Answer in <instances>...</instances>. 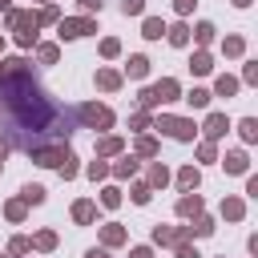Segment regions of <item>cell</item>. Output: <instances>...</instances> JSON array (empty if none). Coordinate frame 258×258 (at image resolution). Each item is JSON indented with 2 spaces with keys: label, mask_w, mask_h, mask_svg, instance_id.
<instances>
[{
  "label": "cell",
  "mask_w": 258,
  "mask_h": 258,
  "mask_svg": "<svg viewBox=\"0 0 258 258\" xmlns=\"http://www.w3.org/2000/svg\"><path fill=\"white\" fill-rule=\"evenodd\" d=\"M8 24L16 28V40H20L24 48L36 40V24H40V20H36L32 12H8Z\"/></svg>",
  "instance_id": "obj_1"
},
{
  "label": "cell",
  "mask_w": 258,
  "mask_h": 258,
  "mask_svg": "<svg viewBox=\"0 0 258 258\" xmlns=\"http://www.w3.org/2000/svg\"><path fill=\"white\" fill-rule=\"evenodd\" d=\"M157 129H165V133L177 137V141H194V133H198L194 121H185V117H165V113L157 117Z\"/></svg>",
  "instance_id": "obj_2"
},
{
  "label": "cell",
  "mask_w": 258,
  "mask_h": 258,
  "mask_svg": "<svg viewBox=\"0 0 258 258\" xmlns=\"http://www.w3.org/2000/svg\"><path fill=\"white\" fill-rule=\"evenodd\" d=\"M28 153H32V161H40V165H56V169L73 157L69 145H36V149H28Z\"/></svg>",
  "instance_id": "obj_3"
},
{
  "label": "cell",
  "mask_w": 258,
  "mask_h": 258,
  "mask_svg": "<svg viewBox=\"0 0 258 258\" xmlns=\"http://www.w3.org/2000/svg\"><path fill=\"white\" fill-rule=\"evenodd\" d=\"M77 117H81L85 125H93V129H109V125H113V113H109L105 105H81Z\"/></svg>",
  "instance_id": "obj_4"
},
{
  "label": "cell",
  "mask_w": 258,
  "mask_h": 258,
  "mask_svg": "<svg viewBox=\"0 0 258 258\" xmlns=\"http://www.w3.org/2000/svg\"><path fill=\"white\" fill-rule=\"evenodd\" d=\"M97 24L89 20V16H81V20H60V40H77V36H89Z\"/></svg>",
  "instance_id": "obj_5"
},
{
  "label": "cell",
  "mask_w": 258,
  "mask_h": 258,
  "mask_svg": "<svg viewBox=\"0 0 258 258\" xmlns=\"http://www.w3.org/2000/svg\"><path fill=\"white\" fill-rule=\"evenodd\" d=\"M202 129H206V141H218V137H222V133H226V129H230V121H226V117H222V113H210V117H206V125H202Z\"/></svg>",
  "instance_id": "obj_6"
},
{
  "label": "cell",
  "mask_w": 258,
  "mask_h": 258,
  "mask_svg": "<svg viewBox=\"0 0 258 258\" xmlns=\"http://www.w3.org/2000/svg\"><path fill=\"white\" fill-rule=\"evenodd\" d=\"M222 165H226V173H246V169H250V157H246L242 149H234V153L222 157Z\"/></svg>",
  "instance_id": "obj_7"
},
{
  "label": "cell",
  "mask_w": 258,
  "mask_h": 258,
  "mask_svg": "<svg viewBox=\"0 0 258 258\" xmlns=\"http://www.w3.org/2000/svg\"><path fill=\"white\" fill-rule=\"evenodd\" d=\"M189 69H194V73H198V77H206V73H210V69H214V60H210V52H206V48H198V52H194V56H189Z\"/></svg>",
  "instance_id": "obj_8"
},
{
  "label": "cell",
  "mask_w": 258,
  "mask_h": 258,
  "mask_svg": "<svg viewBox=\"0 0 258 258\" xmlns=\"http://www.w3.org/2000/svg\"><path fill=\"white\" fill-rule=\"evenodd\" d=\"M198 181H202V173L194 169V165H185V169H177V185L189 194V189H198Z\"/></svg>",
  "instance_id": "obj_9"
},
{
  "label": "cell",
  "mask_w": 258,
  "mask_h": 258,
  "mask_svg": "<svg viewBox=\"0 0 258 258\" xmlns=\"http://www.w3.org/2000/svg\"><path fill=\"white\" fill-rule=\"evenodd\" d=\"M177 214H181V218H194V214H202V198H198V194H185V198L177 202Z\"/></svg>",
  "instance_id": "obj_10"
},
{
  "label": "cell",
  "mask_w": 258,
  "mask_h": 258,
  "mask_svg": "<svg viewBox=\"0 0 258 258\" xmlns=\"http://www.w3.org/2000/svg\"><path fill=\"white\" fill-rule=\"evenodd\" d=\"M141 36H149V40H161V36H165V24H161L157 16H145V24H141Z\"/></svg>",
  "instance_id": "obj_11"
},
{
  "label": "cell",
  "mask_w": 258,
  "mask_h": 258,
  "mask_svg": "<svg viewBox=\"0 0 258 258\" xmlns=\"http://www.w3.org/2000/svg\"><path fill=\"white\" fill-rule=\"evenodd\" d=\"M165 36H169V44H173V48H185V44H189V28H185V24L165 28Z\"/></svg>",
  "instance_id": "obj_12"
},
{
  "label": "cell",
  "mask_w": 258,
  "mask_h": 258,
  "mask_svg": "<svg viewBox=\"0 0 258 258\" xmlns=\"http://www.w3.org/2000/svg\"><path fill=\"white\" fill-rule=\"evenodd\" d=\"M153 93H157V101H177V81H169V77H165V81H157V85H153Z\"/></svg>",
  "instance_id": "obj_13"
},
{
  "label": "cell",
  "mask_w": 258,
  "mask_h": 258,
  "mask_svg": "<svg viewBox=\"0 0 258 258\" xmlns=\"http://www.w3.org/2000/svg\"><path fill=\"white\" fill-rule=\"evenodd\" d=\"M73 218H77L81 226H89V222L97 218V206H93V202H77V206H73Z\"/></svg>",
  "instance_id": "obj_14"
},
{
  "label": "cell",
  "mask_w": 258,
  "mask_h": 258,
  "mask_svg": "<svg viewBox=\"0 0 258 258\" xmlns=\"http://www.w3.org/2000/svg\"><path fill=\"white\" fill-rule=\"evenodd\" d=\"M246 214V206H242V198H226L222 202V218H230V222H238Z\"/></svg>",
  "instance_id": "obj_15"
},
{
  "label": "cell",
  "mask_w": 258,
  "mask_h": 258,
  "mask_svg": "<svg viewBox=\"0 0 258 258\" xmlns=\"http://www.w3.org/2000/svg\"><path fill=\"white\" fill-rule=\"evenodd\" d=\"M125 73H129L133 81H141V77L149 73V60H145V56H129V64H125Z\"/></svg>",
  "instance_id": "obj_16"
},
{
  "label": "cell",
  "mask_w": 258,
  "mask_h": 258,
  "mask_svg": "<svg viewBox=\"0 0 258 258\" xmlns=\"http://www.w3.org/2000/svg\"><path fill=\"white\" fill-rule=\"evenodd\" d=\"M214 93H218V97H234V93H238V81L222 73V77H218V85H214Z\"/></svg>",
  "instance_id": "obj_17"
},
{
  "label": "cell",
  "mask_w": 258,
  "mask_h": 258,
  "mask_svg": "<svg viewBox=\"0 0 258 258\" xmlns=\"http://www.w3.org/2000/svg\"><path fill=\"white\" fill-rule=\"evenodd\" d=\"M101 242H105V246H121V242H125V230H121V226H105V230H101Z\"/></svg>",
  "instance_id": "obj_18"
},
{
  "label": "cell",
  "mask_w": 258,
  "mask_h": 258,
  "mask_svg": "<svg viewBox=\"0 0 258 258\" xmlns=\"http://www.w3.org/2000/svg\"><path fill=\"white\" fill-rule=\"evenodd\" d=\"M242 48H246L242 36H226V40H222V52H226V56H242Z\"/></svg>",
  "instance_id": "obj_19"
},
{
  "label": "cell",
  "mask_w": 258,
  "mask_h": 258,
  "mask_svg": "<svg viewBox=\"0 0 258 258\" xmlns=\"http://www.w3.org/2000/svg\"><path fill=\"white\" fill-rule=\"evenodd\" d=\"M97 85H101V89H117V85H121V73H113V69H101V73H97Z\"/></svg>",
  "instance_id": "obj_20"
},
{
  "label": "cell",
  "mask_w": 258,
  "mask_h": 258,
  "mask_svg": "<svg viewBox=\"0 0 258 258\" xmlns=\"http://www.w3.org/2000/svg\"><path fill=\"white\" fill-rule=\"evenodd\" d=\"M210 97H214V93H210V89H194V93H189V97H185V101H189V105H194V109H206V105H210Z\"/></svg>",
  "instance_id": "obj_21"
},
{
  "label": "cell",
  "mask_w": 258,
  "mask_h": 258,
  "mask_svg": "<svg viewBox=\"0 0 258 258\" xmlns=\"http://www.w3.org/2000/svg\"><path fill=\"white\" fill-rule=\"evenodd\" d=\"M238 133H242V141H258V121H254V117H246V121L238 125Z\"/></svg>",
  "instance_id": "obj_22"
},
{
  "label": "cell",
  "mask_w": 258,
  "mask_h": 258,
  "mask_svg": "<svg viewBox=\"0 0 258 258\" xmlns=\"http://www.w3.org/2000/svg\"><path fill=\"white\" fill-rule=\"evenodd\" d=\"M194 36H198V44H210V40H214V24H210V20H202V24L194 28Z\"/></svg>",
  "instance_id": "obj_23"
},
{
  "label": "cell",
  "mask_w": 258,
  "mask_h": 258,
  "mask_svg": "<svg viewBox=\"0 0 258 258\" xmlns=\"http://www.w3.org/2000/svg\"><path fill=\"white\" fill-rule=\"evenodd\" d=\"M24 202L28 206H40L44 202V185H24Z\"/></svg>",
  "instance_id": "obj_24"
},
{
  "label": "cell",
  "mask_w": 258,
  "mask_h": 258,
  "mask_svg": "<svg viewBox=\"0 0 258 258\" xmlns=\"http://www.w3.org/2000/svg\"><path fill=\"white\" fill-rule=\"evenodd\" d=\"M113 173H117V177H133V173H137V161H133V157H125V161H117V169H113Z\"/></svg>",
  "instance_id": "obj_25"
},
{
  "label": "cell",
  "mask_w": 258,
  "mask_h": 258,
  "mask_svg": "<svg viewBox=\"0 0 258 258\" xmlns=\"http://www.w3.org/2000/svg\"><path fill=\"white\" fill-rule=\"evenodd\" d=\"M149 181H153V185H165V181H169V169H165V165L157 161V165L149 169Z\"/></svg>",
  "instance_id": "obj_26"
},
{
  "label": "cell",
  "mask_w": 258,
  "mask_h": 258,
  "mask_svg": "<svg viewBox=\"0 0 258 258\" xmlns=\"http://www.w3.org/2000/svg\"><path fill=\"white\" fill-rule=\"evenodd\" d=\"M52 246H56V234L52 230H40L36 234V250H52Z\"/></svg>",
  "instance_id": "obj_27"
},
{
  "label": "cell",
  "mask_w": 258,
  "mask_h": 258,
  "mask_svg": "<svg viewBox=\"0 0 258 258\" xmlns=\"http://www.w3.org/2000/svg\"><path fill=\"white\" fill-rule=\"evenodd\" d=\"M121 12L125 16H141L145 12V0H121Z\"/></svg>",
  "instance_id": "obj_28"
},
{
  "label": "cell",
  "mask_w": 258,
  "mask_h": 258,
  "mask_svg": "<svg viewBox=\"0 0 258 258\" xmlns=\"http://www.w3.org/2000/svg\"><path fill=\"white\" fill-rule=\"evenodd\" d=\"M97 153H121V137H105V141L97 145Z\"/></svg>",
  "instance_id": "obj_29"
},
{
  "label": "cell",
  "mask_w": 258,
  "mask_h": 258,
  "mask_svg": "<svg viewBox=\"0 0 258 258\" xmlns=\"http://www.w3.org/2000/svg\"><path fill=\"white\" fill-rule=\"evenodd\" d=\"M101 202H105L109 210H113V206H121V189H113V185H109V189H101Z\"/></svg>",
  "instance_id": "obj_30"
},
{
  "label": "cell",
  "mask_w": 258,
  "mask_h": 258,
  "mask_svg": "<svg viewBox=\"0 0 258 258\" xmlns=\"http://www.w3.org/2000/svg\"><path fill=\"white\" fill-rule=\"evenodd\" d=\"M137 153L153 157V153H157V141H153V137H141V141H137Z\"/></svg>",
  "instance_id": "obj_31"
},
{
  "label": "cell",
  "mask_w": 258,
  "mask_h": 258,
  "mask_svg": "<svg viewBox=\"0 0 258 258\" xmlns=\"http://www.w3.org/2000/svg\"><path fill=\"white\" fill-rule=\"evenodd\" d=\"M149 198H153V189H149V185H133V202H137V206H145Z\"/></svg>",
  "instance_id": "obj_32"
},
{
  "label": "cell",
  "mask_w": 258,
  "mask_h": 258,
  "mask_svg": "<svg viewBox=\"0 0 258 258\" xmlns=\"http://www.w3.org/2000/svg\"><path fill=\"white\" fill-rule=\"evenodd\" d=\"M4 214H8L12 222H20V218H24V202H8V206H4Z\"/></svg>",
  "instance_id": "obj_33"
},
{
  "label": "cell",
  "mask_w": 258,
  "mask_h": 258,
  "mask_svg": "<svg viewBox=\"0 0 258 258\" xmlns=\"http://www.w3.org/2000/svg\"><path fill=\"white\" fill-rule=\"evenodd\" d=\"M117 52H121V44H117L113 36H109V40H101V56H117Z\"/></svg>",
  "instance_id": "obj_34"
},
{
  "label": "cell",
  "mask_w": 258,
  "mask_h": 258,
  "mask_svg": "<svg viewBox=\"0 0 258 258\" xmlns=\"http://www.w3.org/2000/svg\"><path fill=\"white\" fill-rule=\"evenodd\" d=\"M242 81H246V85H254V81H258V64H254V60H246V69H242Z\"/></svg>",
  "instance_id": "obj_35"
},
{
  "label": "cell",
  "mask_w": 258,
  "mask_h": 258,
  "mask_svg": "<svg viewBox=\"0 0 258 258\" xmlns=\"http://www.w3.org/2000/svg\"><path fill=\"white\" fill-rule=\"evenodd\" d=\"M28 246H32L28 238H12V242H8V250H12V254H28Z\"/></svg>",
  "instance_id": "obj_36"
},
{
  "label": "cell",
  "mask_w": 258,
  "mask_h": 258,
  "mask_svg": "<svg viewBox=\"0 0 258 258\" xmlns=\"http://www.w3.org/2000/svg\"><path fill=\"white\" fill-rule=\"evenodd\" d=\"M40 60L52 64V60H56V44H40Z\"/></svg>",
  "instance_id": "obj_37"
},
{
  "label": "cell",
  "mask_w": 258,
  "mask_h": 258,
  "mask_svg": "<svg viewBox=\"0 0 258 258\" xmlns=\"http://www.w3.org/2000/svg\"><path fill=\"white\" fill-rule=\"evenodd\" d=\"M157 105V93L153 89H141V109H153Z\"/></svg>",
  "instance_id": "obj_38"
},
{
  "label": "cell",
  "mask_w": 258,
  "mask_h": 258,
  "mask_svg": "<svg viewBox=\"0 0 258 258\" xmlns=\"http://www.w3.org/2000/svg\"><path fill=\"white\" fill-rule=\"evenodd\" d=\"M105 173H109V165H105V161H93V165H89V177H93V181H97V177H105Z\"/></svg>",
  "instance_id": "obj_39"
},
{
  "label": "cell",
  "mask_w": 258,
  "mask_h": 258,
  "mask_svg": "<svg viewBox=\"0 0 258 258\" xmlns=\"http://www.w3.org/2000/svg\"><path fill=\"white\" fill-rule=\"evenodd\" d=\"M177 258H202L194 246H185V242H177Z\"/></svg>",
  "instance_id": "obj_40"
},
{
  "label": "cell",
  "mask_w": 258,
  "mask_h": 258,
  "mask_svg": "<svg viewBox=\"0 0 258 258\" xmlns=\"http://www.w3.org/2000/svg\"><path fill=\"white\" fill-rule=\"evenodd\" d=\"M36 20H40V24H52V20H56V8H52V4H48V8H44V12H40V16H36Z\"/></svg>",
  "instance_id": "obj_41"
},
{
  "label": "cell",
  "mask_w": 258,
  "mask_h": 258,
  "mask_svg": "<svg viewBox=\"0 0 258 258\" xmlns=\"http://www.w3.org/2000/svg\"><path fill=\"white\" fill-rule=\"evenodd\" d=\"M198 157H202V161H214V141H206V145L198 149Z\"/></svg>",
  "instance_id": "obj_42"
},
{
  "label": "cell",
  "mask_w": 258,
  "mask_h": 258,
  "mask_svg": "<svg viewBox=\"0 0 258 258\" xmlns=\"http://www.w3.org/2000/svg\"><path fill=\"white\" fill-rule=\"evenodd\" d=\"M194 4H198V0H173V8H177L181 16H185V12H194Z\"/></svg>",
  "instance_id": "obj_43"
},
{
  "label": "cell",
  "mask_w": 258,
  "mask_h": 258,
  "mask_svg": "<svg viewBox=\"0 0 258 258\" xmlns=\"http://www.w3.org/2000/svg\"><path fill=\"white\" fill-rule=\"evenodd\" d=\"M81 8L85 12H101V0H81Z\"/></svg>",
  "instance_id": "obj_44"
},
{
  "label": "cell",
  "mask_w": 258,
  "mask_h": 258,
  "mask_svg": "<svg viewBox=\"0 0 258 258\" xmlns=\"http://www.w3.org/2000/svg\"><path fill=\"white\" fill-rule=\"evenodd\" d=\"M129 258H153V250H149V246H137V250H133Z\"/></svg>",
  "instance_id": "obj_45"
},
{
  "label": "cell",
  "mask_w": 258,
  "mask_h": 258,
  "mask_svg": "<svg viewBox=\"0 0 258 258\" xmlns=\"http://www.w3.org/2000/svg\"><path fill=\"white\" fill-rule=\"evenodd\" d=\"M85 258H109V250H89Z\"/></svg>",
  "instance_id": "obj_46"
},
{
  "label": "cell",
  "mask_w": 258,
  "mask_h": 258,
  "mask_svg": "<svg viewBox=\"0 0 258 258\" xmlns=\"http://www.w3.org/2000/svg\"><path fill=\"white\" fill-rule=\"evenodd\" d=\"M4 157H8V141H0V161H4Z\"/></svg>",
  "instance_id": "obj_47"
},
{
  "label": "cell",
  "mask_w": 258,
  "mask_h": 258,
  "mask_svg": "<svg viewBox=\"0 0 258 258\" xmlns=\"http://www.w3.org/2000/svg\"><path fill=\"white\" fill-rule=\"evenodd\" d=\"M234 4H238V8H250V0H234Z\"/></svg>",
  "instance_id": "obj_48"
},
{
  "label": "cell",
  "mask_w": 258,
  "mask_h": 258,
  "mask_svg": "<svg viewBox=\"0 0 258 258\" xmlns=\"http://www.w3.org/2000/svg\"><path fill=\"white\" fill-rule=\"evenodd\" d=\"M0 77H4V64H0Z\"/></svg>",
  "instance_id": "obj_49"
},
{
  "label": "cell",
  "mask_w": 258,
  "mask_h": 258,
  "mask_svg": "<svg viewBox=\"0 0 258 258\" xmlns=\"http://www.w3.org/2000/svg\"><path fill=\"white\" fill-rule=\"evenodd\" d=\"M0 48H4V44H0Z\"/></svg>",
  "instance_id": "obj_50"
}]
</instances>
